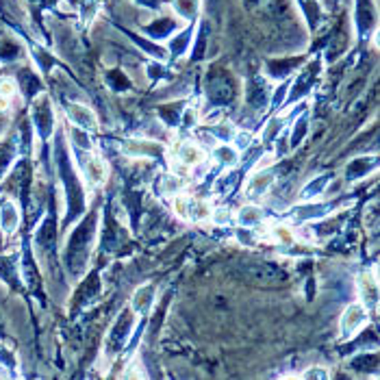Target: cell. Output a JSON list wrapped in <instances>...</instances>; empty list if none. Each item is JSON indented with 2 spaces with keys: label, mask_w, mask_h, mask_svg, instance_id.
<instances>
[{
  "label": "cell",
  "mask_w": 380,
  "mask_h": 380,
  "mask_svg": "<svg viewBox=\"0 0 380 380\" xmlns=\"http://www.w3.org/2000/svg\"><path fill=\"white\" fill-rule=\"evenodd\" d=\"M365 324H367L365 304H361V302L350 304V307L344 311V315H341V337H344V339L354 337Z\"/></svg>",
  "instance_id": "cell-1"
},
{
  "label": "cell",
  "mask_w": 380,
  "mask_h": 380,
  "mask_svg": "<svg viewBox=\"0 0 380 380\" xmlns=\"http://www.w3.org/2000/svg\"><path fill=\"white\" fill-rule=\"evenodd\" d=\"M68 118L72 120V124L76 129H83V131H96L98 129V118L96 113L87 107V105H81V103H72L68 105Z\"/></svg>",
  "instance_id": "cell-2"
},
{
  "label": "cell",
  "mask_w": 380,
  "mask_h": 380,
  "mask_svg": "<svg viewBox=\"0 0 380 380\" xmlns=\"http://www.w3.org/2000/svg\"><path fill=\"white\" fill-rule=\"evenodd\" d=\"M274 183V176L272 172L268 170H259L255 176H250V181H248V187H246V196L248 198H263L265 194L270 192V187Z\"/></svg>",
  "instance_id": "cell-3"
},
{
  "label": "cell",
  "mask_w": 380,
  "mask_h": 380,
  "mask_svg": "<svg viewBox=\"0 0 380 380\" xmlns=\"http://www.w3.org/2000/svg\"><path fill=\"white\" fill-rule=\"evenodd\" d=\"M83 172H85V179L90 181V185H100L105 181L107 176V170H105V161L100 157H85L83 161Z\"/></svg>",
  "instance_id": "cell-4"
},
{
  "label": "cell",
  "mask_w": 380,
  "mask_h": 380,
  "mask_svg": "<svg viewBox=\"0 0 380 380\" xmlns=\"http://www.w3.org/2000/svg\"><path fill=\"white\" fill-rule=\"evenodd\" d=\"M179 159L189 168H196L205 161V150H202L196 142H183L179 148Z\"/></svg>",
  "instance_id": "cell-5"
},
{
  "label": "cell",
  "mask_w": 380,
  "mask_h": 380,
  "mask_svg": "<svg viewBox=\"0 0 380 380\" xmlns=\"http://www.w3.org/2000/svg\"><path fill=\"white\" fill-rule=\"evenodd\" d=\"M20 224V211L16 207V202H5L3 209H0V228L5 233H14Z\"/></svg>",
  "instance_id": "cell-6"
},
{
  "label": "cell",
  "mask_w": 380,
  "mask_h": 380,
  "mask_svg": "<svg viewBox=\"0 0 380 380\" xmlns=\"http://www.w3.org/2000/svg\"><path fill=\"white\" fill-rule=\"evenodd\" d=\"M263 218H265V213L257 205H246L237 213V222L242 224L244 228H257L263 222Z\"/></svg>",
  "instance_id": "cell-7"
},
{
  "label": "cell",
  "mask_w": 380,
  "mask_h": 380,
  "mask_svg": "<svg viewBox=\"0 0 380 380\" xmlns=\"http://www.w3.org/2000/svg\"><path fill=\"white\" fill-rule=\"evenodd\" d=\"M152 302H155V287L152 285L139 287L133 294V311L135 313H146L152 307Z\"/></svg>",
  "instance_id": "cell-8"
},
{
  "label": "cell",
  "mask_w": 380,
  "mask_h": 380,
  "mask_svg": "<svg viewBox=\"0 0 380 380\" xmlns=\"http://www.w3.org/2000/svg\"><path fill=\"white\" fill-rule=\"evenodd\" d=\"M213 157L218 159L222 166L235 168L237 161H239V150L235 146H231V144H220V146L213 148Z\"/></svg>",
  "instance_id": "cell-9"
},
{
  "label": "cell",
  "mask_w": 380,
  "mask_h": 380,
  "mask_svg": "<svg viewBox=\"0 0 380 380\" xmlns=\"http://www.w3.org/2000/svg\"><path fill=\"white\" fill-rule=\"evenodd\" d=\"M46 105H37L35 103V122H37V129L42 131V135L46 137L53 129V113H50V107H48V100H44Z\"/></svg>",
  "instance_id": "cell-10"
},
{
  "label": "cell",
  "mask_w": 380,
  "mask_h": 380,
  "mask_svg": "<svg viewBox=\"0 0 380 380\" xmlns=\"http://www.w3.org/2000/svg\"><path fill=\"white\" fill-rule=\"evenodd\" d=\"M183 189V181H181V176H176V174H166L161 179V194H166V196H174V194H179Z\"/></svg>",
  "instance_id": "cell-11"
},
{
  "label": "cell",
  "mask_w": 380,
  "mask_h": 380,
  "mask_svg": "<svg viewBox=\"0 0 380 380\" xmlns=\"http://www.w3.org/2000/svg\"><path fill=\"white\" fill-rule=\"evenodd\" d=\"M174 7L183 18H194L198 11V0H174Z\"/></svg>",
  "instance_id": "cell-12"
},
{
  "label": "cell",
  "mask_w": 380,
  "mask_h": 380,
  "mask_svg": "<svg viewBox=\"0 0 380 380\" xmlns=\"http://www.w3.org/2000/svg\"><path fill=\"white\" fill-rule=\"evenodd\" d=\"M70 137L74 139V144L79 146L81 150H92V139H90V133L83 131V129H74L70 131Z\"/></svg>",
  "instance_id": "cell-13"
},
{
  "label": "cell",
  "mask_w": 380,
  "mask_h": 380,
  "mask_svg": "<svg viewBox=\"0 0 380 380\" xmlns=\"http://www.w3.org/2000/svg\"><path fill=\"white\" fill-rule=\"evenodd\" d=\"M100 9V0H83L81 3V14L85 22H92Z\"/></svg>",
  "instance_id": "cell-14"
},
{
  "label": "cell",
  "mask_w": 380,
  "mask_h": 380,
  "mask_svg": "<svg viewBox=\"0 0 380 380\" xmlns=\"http://www.w3.org/2000/svg\"><path fill=\"white\" fill-rule=\"evenodd\" d=\"M326 181H328L326 176H320V179H318V183L313 181V183H311V185H309L307 189H304V192H302V200L307 202V200H311L313 196L322 194V192H324V187H326Z\"/></svg>",
  "instance_id": "cell-15"
},
{
  "label": "cell",
  "mask_w": 380,
  "mask_h": 380,
  "mask_svg": "<svg viewBox=\"0 0 380 380\" xmlns=\"http://www.w3.org/2000/svg\"><path fill=\"white\" fill-rule=\"evenodd\" d=\"M231 220H233L231 211L224 209V207L211 211V222H213L215 226H228V224H231Z\"/></svg>",
  "instance_id": "cell-16"
},
{
  "label": "cell",
  "mask_w": 380,
  "mask_h": 380,
  "mask_svg": "<svg viewBox=\"0 0 380 380\" xmlns=\"http://www.w3.org/2000/svg\"><path fill=\"white\" fill-rule=\"evenodd\" d=\"M16 94V83L11 81V79H3L0 81V96H5V98H11Z\"/></svg>",
  "instance_id": "cell-17"
},
{
  "label": "cell",
  "mask_w": 380,
  "mask_h": 380,
  "mask_svg": "<svg viewBox=\"0 0 380 380\" xmlns=\"http://www.w3.org/2000/svg\"><path fill=\"white\" fill-rule=\"evenodd\" d=\"M187 205H189V198H183V196H181V198L174 200V211L179 213L183 220H189V218H187Z\"/></svg>",
  "instance_id": "cell-18"
},
{
  "label": "cell",
  "mask_w": 380,
  "mask_h": 380,
  "mask_svg": "<svg viewBox=\"0 0 380 380\" xmlns=\"http://www.w3.org/2000/svg\"><path fill=\"white\" fill-rule=\"evenodd\" d=\"M250 133H244V131H239L237 135H235V148L237 150H244V148H248L250 146Z\"/></svg>",
  "instance_id": "cell-19"
},
{
  "label": "cell",
  "mask_w": 380,
  "mask_h": 380,
  "mask_svg": "<svg viewBox=\"0 0 380 380\" xmlns=\"http://www.w3.org/2000/svg\"><path fill=\"white\" fill-rule=\"evenodd\" d=\"M302 378H322V380H326V378H331V374H328L326 370H320V367H315V370L304 372Z\"/></svg>",
  "instance_id": "cell-20"
},
{
  "label": "cell",
  "mask_w": 380,
  "mask_h": 380,
  "mask_svg": "<svg viewBox=\"0 0 380 380\" xmlns=\"http://www.w3.org/2000/svg\"><path fill=\"white\" fill-rule=\"evenodd\" d=\"M276 237L283 239V242H287V244L291 242V239H294V237H291V233L285 231V226H278V228H276Z\"/></svg>",
  "instance_id": "cell-21"
},
{
  "label": "cell",
  "mask_w": 380,
  "mask_h": 380,
  "mask_svg": "<svg viewBox=\"0 0 380 380\" xmlns=\"http://www.w3.org/2000/svg\"><path fill=\"white\" fill-rule=\"evenodd\" d=\"M7 107H9V98L0 96V113H5V111H7Z\"/></svg>",
  "instance_id": "cell-22"
}]
</instances>
